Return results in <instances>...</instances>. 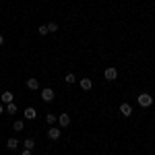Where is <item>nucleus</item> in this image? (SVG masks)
I'll return each instance as SVG.
<instances>
[{"label": "nucleus", "mask_w": 155, "mask_h": 155, "mask_svg": "<svg viewBox=\"0 0 155 155\" xmlns=\"http://www.w3.org/2000/svg\"><path fill=\"white\" fill-rule=\"evenodd\" d=\"M54 95H56V93H54V91H52L50 87L41 89V99H44V101H52V99H54Z\"/></svg>", "instance_id": "3"}, {"label": "nucleus", "mask_w": 155, "mask_h": 155, "mask_svg": "<svg viewBox=\"0 0 155 155\" xmlns=\"http://www.w3.org/2000/svg\"><path fill=\"white\" fill-rule=\"evenodd\" d=\"M23 147H25V149H33V147H35V141H33V139H25Z\"/></svg>", "instance_id": "12"}, {"label": "nucleus", "mask_w": 155, "mask_h": 155, "mask_svg": "<svg viewBox=\"0 0 155 155\" xmlns=\"http://www.w3.org/2000/svg\"><path fill=\"white\" fill-rule=\"evenodd\" d=\"M104 79H106V81H110V83H112V81H116V79H118V71H116L114 66L106 68V71H104Z\"/></svg>", "instance_id": "2"}, {"label": "nucleus", "mask_w": 155, "mask_h": 155, "mask_svg": "<svg viewBox=\"0 0 155 155\" xmlns=\"http://www.w3.org/2000/svg\"><path fill=\"white\" fill-rule=\"evenodd\" d=\"M27 87L35 91V89H39V81L37 79H27Z\"/></svg>", "instance_id": "11"}, {"label": "nucleus", "mask_w": 155, "mask_h": 155, "mask_svg": "<svg viewBox=\"0 0 155 155\" xmlns=\"http://www.w3.org/2000/svg\"><path fill=\"white\" fill-rule=\"evenodd\" d=\"M91 87H93V81H91V79H81V89L91 91Z\"/></svg>", "instance_id": "9"}, {"label": "nucleus", "mask_w": 155, "mask_h": 155, "mask_svg": "<svg viewBox=\"0 0 155 155\" xmlns=\"http://www.w3.org/2000/svg\"><path fill=\"white\" fill-rule=\"evenodd\" d=\"M6 114H17V106H15V101H12V104H6Z\"/></svg>", "instance_id": "14"}, {"label": "nucleus", "mask_w": 155, "mask_h": 155, "mask_svg": "<svg viewBox=\"0 0 155 155\" xmlns=\"http://www.w3.org/2000/svg\"><path fill=\"white\" fill-rule=\"evenodd\" d=\"M48 31H50V33H56V31H58V25H56V23H50L48 25Z\"/></svg>", "instance_id": "17"}, {"label": "nucleus", "mask_w": 155, "mask_h": 155, "mask_svg": "<svg viewBox=\"0 0 155 155\" xmlns=\"http://www.w3.org/2000/svg\"><path fill=\"white\" fill-rule=\"evenodd\" d=\"M137 99H139V106L141 107H149L153 104V97L149 95V93H141V95H137Z\"/></svg>", "instance_id": "1"}, {"label": "nucleus", "mask_w": 155, "mask_h": 155, "mask_svg": "<svg viewBox=\"0 0 155 155\" xmlns=\"http://www.w3.org/2000/svg\"><path fill=\"white\" fill-rule=\"evenodd\" d=\"M60 134H62L60 128H50V130H48V139H50V141H58Z\"/></svg>", "instance_id": "5"}, {"label": "nucleus", "mask_w": 155, "mask_h": 155, "mask_svg": "<svg viewBox=\"0 0 155 155\" xmlns=\"http://www.w3.org/2000/svg\"><path fill=\"white\" fill-rule=\"evenodd\" d=\"M74 81H77V77H74L72 72H68V74L64 77V83H68V85H72V83H74Z\"/></svg>", "instance_id": "13"}, {"label": "nucleus", "mask_w": 155, "mask_h": 155, "mask_svg": "<svg viewBox=\"0 0 155 155\" xmlns=\"http://www.w3.org/2000/svg\"><path fill=\"white\" fill-rule=\"evenodd\" d=\"M37 31H39V35H48L50 31H48V25H39V29H37Z\"/></svg>", "instance_id": "16"}, {"label": "nucleus", "mask_w": 155, "mask_h": 155, "mask_svg": "<svg viewBox=\"0 0 155 155\" xmlns=\"http://www.w3.org/2000/svg\"><path fill=\"white\" fill-rule=\"evenodd\" d=\"M23 128H25V126H23V122H21V120H17V122L12 124V130H17V132H21Z\"/></svg>", "instance_id": "15"}, {"label": "nucleus", "mask_w": 155, "mask_h": 155, "mask_svg": "<svg viewBox=\"0 0 155 155\" xmlns=\"http://www.w3.org/2000/svg\"><path fill=\"white\" fill-rule=\"evenodd\" d=\"M23 155H31V149H23Z\"/></svg>", "instance_id": "19"}, {"label": "nucleus", "mask_w": 155, "mask_h": 155, "mask_svg": "<svg viewBox=\"0 0 155 155\" xmlns=\"http://www.w3.org/2000/svg\"><path fill=\"white\" fill-rule=\"evenodd\" d=\"M4 112H6V110H4V106L0 104V114H4Z\"/></svg>", "instance_id": "20"}, {"label": "nucleus", "mask_w": 155, "mask_h": 155, "mask_svg": "<svg viewBox=\"0 0 155 155\" xmlns=\"http://www.w3.org/2000/svg\"><path fill=\"white\" fill-rule=\"evenodd\" d=\"M46 122H48V124H54V122H56V116H54V114H48V116H46Z\"/></svg>", "instance_id": "18"}, {"label": "nucleus", "mask_w": 155, "mask_h": 155, "mask_svg": "<svg viewBox=\"0 0 155 155\" xmlns=\"http://www.w3.org/2000/svg\"><path fill=\"white\" fill-rule=\"evenodd\" d=\"M12 93L11 91H4V93H2V95H0V99H2V104H12Z\"/></svg>", "instance_id": "10"}, {"label": "nucleus", "mask_w": 155, "mask_h": 155, "mask_svg": "<svg viewBox=\"0 0 155 155\" xmlns=\"http://www.w3.org/2000/svg\"><path fill=\"white\" fill-rule=\"evenodd\" d=\"M58 124L60 126H68V124H71V116H68V114H60L58 116Z\"/></svg>", "instance_id": "7"}, {"label": "nucleus", "mask_w": 155, "mask_h": 155, "mask_svg": "<svg viewBox=\"0 0 155 155\" xmlns=\"http://www.w3.org/2000/svg\"><path fill=\"white\" fill-rule=\"evenodd\" d=\"M23 114H25V118H27V120H35V116H37L35 107H27V110H25Z\"/></svg>", "instance_id": "8"}, {"label": "nucleus", "mask_w": 155, "mask_h": 155, "mask_svg": "<svg viewBox=\"0 0 155 155\" xmlns=\"http://www.w3.org/2000/svg\"><path fill=\"white\" fill-rule=\"evenodd\" d=\"M120 114L124 116V118H128L132 114V107H130V104H120Z\"/></svg>", "instance_id": "4"}, {"label": "nucleus", "mask_w": 155, "mask_h": 155, "mask_svg": "<svg viewBox=\"0 0 155 155\" xmlns=\"http://www.w3.org/2000/svg\"><path fill=\"white\" fill-rule=\"evenodd\" d=\"M2 44H4V37H2V35H0V46H2Z\"/></svg>", "instance_id": "21"}, {"label": "nucleus", "mask_w": 155, "mask_h": 155, "mask_svg": "<svg viewBox=\"0 0 155 155\" xmlns=\"http://www.w3.org/2000/svg\"><path fill=\"white\" fill-rule=\"evenodd\" d=\"M19 141H17V139H15V137H11V139H6V149H11V151H15V149H17V147H19Z\"/></svg>", "instance_id": "6"}]
</instances>
